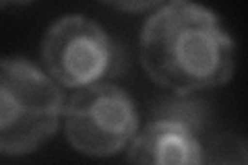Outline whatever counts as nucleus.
Here are the masks:
<instances>
[{
  "label": "nucleus",
  "mask_w": 248,
  "mask_h": 165,
  "mask_svg": "<svg viewBox=\"0 0 248 165\" xmlns=\"http://www.w3.org/2000/svg\"><path fill=\"white\" fill-rule=\"evenodd\" d=\"M203 145L180 118H159L137 132L128 151V165H201Z\"/></svg>",
  "instance_id": "obj_5"
},
{
  "label": "nucleus",
  "mask_w": 248,
  "mask_h": 165,
  "mask_svg": "<svg viewBox=\"0 0 248 165\" xmlns=\"http://www.w3.org/2000/svg\"><path fill=\"white\" fill-rule=\"evenodd\" d=\"M201 165H248V155L234 138H219L203 149Z\"/></svg>",
  "instance_id": "obj_6"
},
{
  "label": "nucleus",
  "mask_w": 248,
  "mask_h": 165,
  "mask_svg": "<svg viewBox=\"0 0 248 165\" xmlns=\"http://www.w3.org/2000/svg\"><path fill=\"white\" fill-rule=\"evenodd\" d=\"M139 54L145 73L178 95L221 87L236 68V44L219 17L186 0L159 6L145 21Z\"/></svg>",
  "instance_id": "obj_1"
},
{
  "label": "nucleus",
  "mask_w": 248,
  "mask_h": 165,
  "mask_svg": "<svg viewBox=\"0 0 248 165\" xmlns=\"http://www.w3.org/2000/svg\"><path fill=\"white\" fill-rule=\"evenodd\" d=\"M137 107L118 85L97 83L79 89L66 105V138L83 155L108 157L118 153L137 136Z\"/></svg>",
  "instance_id": "obj_3"
},
{
  "label": "nucleus",
  "mask_w": 248,
  "mask_h": 165,
  "mask_svg": "<svg viewBox=\"0 0 248 165\" xmlns=\"http://www.w3.org/2000/svg\"><path fill=\"white\" fill-rule=\"evenodd\" d=\"M42 58L62 87L85 89L114 70L116 45L99 23L83 15H66L46 31Z\"/></svg>",
  "instance_id": "obj_4"
},
{
  "label": "nucleus",
  "mask_w": 248,
  "mask_h": 165,
  "mask_svg": "<svg viewBox=\"0 0 248 165\" xmlns=\"http://www.w3.org/2000/svg\"><path fill=\"white\" fill-rule=\"evenodd\" d=\"M118 9H126V11H141V9H149V6H153V2H122V4H116Z\"/></svg>",
  "instance_id": "obj_7"
},
{
  "label": "nucleus",
  "mask_w": 248,
  "mask_h": 165,
  "mask_svg": "<svg viewBox=\"0 0 248 165\" xmlns=\"http://www.w3.org/2000/svg\"><path fill=\"white\" fill-rule=\"evenodd\" d=\"M62 95L54 78L25 58L0 64V151L19 157L37 151L54 136Z\"/></svg>",
  "instance_id": "obj_2"
}]
</instances>
